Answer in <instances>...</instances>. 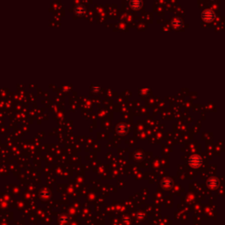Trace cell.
I'll use <instances>...</instances> for the list:
<instances>
[{"label": "cell", "mask_w": 225, "mask_h": 225, "mask_svg": "<svg viewBox=\"0 0 225 225\" xmlns=\"http://www.w3.org/2000/svg\"><path fill=\"white\" fill-rule=\"evenodd\" d=\"M202 17H203V18H204L205 20L210 21V20H212V19L215 18V13H214V12L211 11V10H207V11H205V12L203 13Z\"/></svg>", "instance_id": "cell-2"}, {"label": "cell", "mask_w": 225, "mask_h": 225, "mask_svg": "<svg viewBox=\"0 0 225 225\" xmlns=\"http://www.w3.org/2000/svg\"><path fill=\"white\" fill-rule=\"evenodd\" d=\"M189 164L191 165L196 167V166H199L201 164V157L198 156H191V158L189 159Z\"/></svg>", "instance_id": "cell-1"}]
</instances>
